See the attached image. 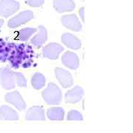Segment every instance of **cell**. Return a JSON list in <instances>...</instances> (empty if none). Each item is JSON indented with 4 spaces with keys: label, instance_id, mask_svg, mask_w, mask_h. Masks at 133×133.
Wrapping results in <instances>:
<instances>
[{
    "label": "cell",
    "instance_id": "7c38bea8",
    "mask_svg": "<svg viewBox=\"0 0 133 133\" xmlns=\"http://www.w3.org/2000/svg\"><path fill=\"white\" fill-rule=\"evenodd\" d=\"M6 100L14 104L20 111L24 110L26 108V103L18 92H14L6 95Z\"/></svg>",
    "mask_w": 133,
    "mask_h": 133
},
{
    "label": "cell",
    "instance_id": "ac0fdd59",
    "mask_svg": "<svg viewBox=\"0 0 133 133\" xmlns=\"http://www.w3.org/2000/svg\"><path fill=\"white\" fill-rule=\"evenodd\" d=\"M36 31H38V28H24L21 30L19 31V36H18V38L19 40L24 42L27 41L33 33H36Z\"/></svg>",
    "mask_w": 133,
    "mask_h": 133
},
{
    "label": "cell",
    "instance_id": "ba28073f",
    "mask_svg": "<svg viewBox=\"0 0 133 133\" xmlns=\"http://www.w3.org/2000/svg\"><path fill=\"white\" fill-rule=\"evenodd\" d=\"M84 96V90L79 86L68 90L65 94V101L69 104H76L80 101Z\"/></svg>",
    "mask_w": 133,
    "mask_h": 133
},
{
    "label": "cell",
    "instance_id": "9a60e30c",
    "mask_svg": "<svg viewBox=\"0 0 133 133\" xmlns=\"http://www.w3.org/2000/svg\"><path fill=\"white\" fill-rule=\"evenodd\" d=\"M48 118L52 121H62L64 119V111L61 107H51L48 109Z\"/></svg>",
    "mask_w": 133,
    "mask_h": 133
},
{
    "label": "cell",
    "instance_id": "5b68a950",
    "mask_svg": "<svg viewBox=\"0 0 133 133\" xmlns=\"http://www.w3.org/2000/svg\"><path fill=\"white\" fill-rule=\"evenodd\" d=\"M64 50V48L58 43H50L43 48V56L50 60L57 59L59 54Z\"/></svg>",
    "mask_w": 133,
    "mask_h": 133
},
{
    "label": "cell",
    "instance_id": "d6986e66",
    "mask_svg": "<svg viewBox=\"0 0 133 133\" xmlns=\"http://www.w3.org/2000/svg\"><path fill=\"white\" fill-rule=\"evenodd\" d=\"M67 120L68 121H82L83 116L79 112L76 110H71L67 114Z\"/></svg>",
    "mask_w": 133,
    "mask_h": 133
},
{
    "label": "cell",
    "instance_id": "5bb4252c",
    "mask_svg": "<svg viewBox=\"0 0 133 133\" xmlns=\"http://www.w3.org/2000/svg\"><path fill=\"white\" fill-rule=\"evenodd\" d=\"M2 83L6 89H12L15 87L16 77L15 73L9 70H3L2 72Z\"/></svg>",
    "mask_w": 133,
    "mask_h": 133
},
{
    "label": "cell",
    "instance_id": "2e32d148",
    "mask_svg": "<svg viewBox=\"0 0 133 133\" xmlns=\"http://www.w3.org/2000/svg\"><path fill=\"white\" fill-rule=\"evenodd\" d=\"M45 78L40 72H36L31 78V84L36 90H40L45 85Z\"/></svg>",
    "mask_w": 133,
    "mask_h": 133
},
{
    "label": "cell",
    "instance_id": "6da1fadb",
    "mask_svg": "<svg viewBox=\"0 0 133 133\" xmlns=\"http://www.w3.org/2000/svg\"><path fill=\"white\" fill-rule=\"evenodd\" d=\"M44 101L48 104H58L62 99L60 88L53 83H49L48 87L42 92Z\"/></svg>",
    "mask_w": 133,
    "mask_h": 133
},
{
    "label": "cell",
    "instance_id": "4fadbf2b",
    "mask_svg": "<svg viewBox=\"0 0 133 133\" xmlns=\"http://www.w3.org/2000/svg\"><path fill=\"white\" fill-rule=\"evenodd\" d=\"M38 33L31 39L30 42L35 47L41 48L48 39V32L46 28L42 25L38 26Z\"/></svg>",
    "mask_w": 133,
    "mask_h": 133
},
{
    "label": "cell",
    "instance_id": "7a4b0ae2",
    "mask_svg": "<svg viewBox=\"0 0 133 133\" xmlns=\"http://www.w3.org/2000/svg\"><path fill=\"white\" fill-rule=\"evenodd\" d=\"M20 5L15 0H2L0 2V15L8 17L19 10Z\"/></svg>",
    "mask_w": 133,
    "mask_h": 133
},
{
    "label": "cell",
    "instance_id": "603a6c76",
    "mask_svg": "<svg viewBox=\"0 0 133 133\" xmlns=\"http://www.w3.org/2000/svg\"><path fill=\"white\" fill-rule=\"evenodd\" d=\"M2 22H3V21H2V20H0V26L2 25Z\"/></svg>",
    "mask_w": 133,
    "mask_h": 133
},
{
    "label": "cell",
    "instance_id": "8fae6325",
    "mask_svg": "<svg viewBox=\"0 0 133 133\" xmlns=\"http://www.w3.org/2000/svg\"><path fill=\"white\" fill-rule=\"evenodd\" d=\"M62 42L67 48L73 50H78L81 47V42L79 38L70 33H64L62 36Z\"/></svg>",
    "mask_w": 133,
    "mask_h": 133
},
{
    "label": "cell",
    "instance_id": "9c48e42d",
    "mask_svg": "<svg viewBox=\"0 0 133 133\" xmlns=\"http://www.w3.org/2000/svg\"><path fill=\"white\" fill-rule=\"evenodd\" d=\"M53 7L58 13H65L74 10L76 4L72 0H53Z\"/></svg>",
    "mask_w": 133,
    "mask_h": 133
},
{
    "label": "cell",
    "instance_id": "44dd1931",
    "mask_svg": "<svg viewBox=\"0 0 133 133\" xmlns=\"http://www.w3.org/2000/svg\"><path fill=\"white\" fill-rule=\"evenodd\" d=\"M44 1L45 0H27L26 4L30 7L38 8V7H40L44 4Z\"/></svg>",
    "mask_w": 133,
    "mask_h": 133
},
{
    "label": "cell",
    "instance_id": "8992f818",
    "mask_svg": "<svg viewBox=\"0 0 133 133\" xmlns=\"http://www.w3.org/2000/svg\"><path fill=\"white\" fill-rule=\"evenodd\" d=\"M61 22L65 28L72 31H80L82 28L81 22L76 14L64 16L61 19Z\"/></svg>",
    "mask_w": 133,
    "mask_h": 133
},
{
    "label": "cell",
    "instance_id": "30bf717a",
    "mask_svg": "<svg viewBox=\"0 0 133 133\" xmlns=\"http://www.w3.org/2000/svg\"><path fill=\"white\" fill-rule=\"evenodd\" d=\"M25 119L28 121H44V111L40 106H34L28 110Z\"/></svg>",
    "mask_w": 133,
    "mask_h": 133
},
{
    "label": "cell",
    "instance_id": "277c9868",
    "mask_svg": "<svg viewBox=\"0 0 133 133\" xmlns=\"http://www.w3.org/2000/svg\"><path fill=\"white\" fill-rule=\"evenodd\" d=\"M55 74L59 84L64 88L70 87L73 84V78L70 72L60 67L55 69Z\"/></svg>",
    "mask_w": 133,
    "mask_h": 133
},
{
    "label": "cell",
    "instance_id": "ffe728a7",
    "mask_svg": "<svg viewBox=\"0 0 133 133\" xmlns=\"http://www.w3.org/2000/svg\"><path fill=\"white\" fill-rule=\"evenodd\" d=\"M15 77H16V81L17 82L18 85L22 87H27V81L21 72H14Z\"/></svg>",
    "mask_w": 133,
    "mask_h": 133
},
{
    "label": "cell",
    "instance_id": "e0dca14e",
    "mask_svg": "<svg viewBox=\"0 0 133 133\" xmlns=\"http://www.w3.org/2000/svg\"><path fill=\"white\" fill-rule=\"evenodd\" d=\"M1 114L2 118L8 120H18L19 115L14 109H10L9 107H4L1 109Z\"/></svg>",
    "mask_w": 133,
    "mask_h": 133
},
{
    "label": "cell",
    "instance_id": "52a82bcc",
    "mask_svg": "<svg viewBox=\"0 0 133 133\" xmlns=\"http://www.w3.org/2000/svg\"><path fill=\"white\" fill-rule=\"evenodd\" d=\"M62 62L64 66L72 70H76L79 66V58L78 56L70 51L64 52L62 55Z\"/></svg>",
    "mask_w": 133,
    "mask_h": 133
},
{
    "label": "cell",
    "instance_id": "7402d4cb",
    "mask_svg": "<svg viewBox=\"0 0 133 133\" xmlns=\"http://www.w3.org/2000/svg\"><path fill=\"white\" fill-rule=\"evenodd\" d=\"M79 15L81 16L82 21L84 22V8H81V9L79 10Z\"/></svg>",
    "mask_w": 133,
    "mask_h": 133
},
{
    "label": "cell",
    "instance_id": "3957f363",
    "mask_svg": "<svg viewBox=\"0 0 133 133\" xmlns=\"http://www.w3.org/2000/svg\"><path fill=\"white\" fill-rule=\"evenodd\" d=\"M33 18V13L30 10H24L19 14L16 15L15 17L12 18L8 22V26L11 28H17L22 24H26Z\"/></svg>",
    "mask_w": 133,
    "mask_h": 133
}]
</instances>
